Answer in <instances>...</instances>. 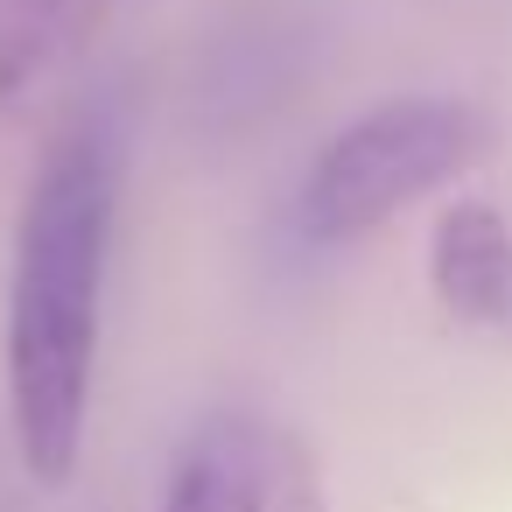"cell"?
Returning <instances> with one entry per match:
<instances>
[{
    "label": "cell",
    "instance_id": "1",
    "mask_svg": "<svg viewBox=\"0 0 512 512\" xmlns=\"http://www.w3.org/2000/svg\"><path fill=\"white\" fill-rule=\"evenodd\" d=\"M113 218H120V141L106 120H78L50 141L29 183L8 267V323H0L15 449L43 491H64L85 463Z\"/></svg>",
    "mask_w": 512,
    "mask_h": 512
},
{
    "label": "cell",
    "instance_id": "2",
    "mask_svg": "<svg viewBox=\"0 0 512 512\" xmlns=\"http://www.w3.org/2000/svg\"><path fill=\"white\" fill-rule=\"evenodd\" d=\"M491 155H498V120L477 99L456 92L379 99L372 113H358L316 148L295 190V232L309 246H351L386 218H400L407 204L477 176Z\"/></svg>",
    "mask_w": 512,
    "mask_h": 512
},
{
    "label": "cell",
    "instance_id": "3",
    "mask_svg": "<svg viewBox=\"0 0 512 512\" xmlns=\"http://www.w3.org/2000/svg\"><path fill=\"white\" fill-rule=\"evenodd\" d=\"M113 8L120 0H0V120L50 99L85 64Z\"/></svg>",
    "mask_w": 512,
    "mask_h": 512
},
{
    "label": "cell",
    "instance_id": "4",
    "mask_svg": "<svg viewBox=\"0 0 512 512\" xmlns=\"http://www.w3.org/2000/svg\"><path fill=\"white\" fill-rule=\"evenodd\" d=\"M428 288L449 323H505L512 316V225L491 197H456L428 239Z\"/></svg>",
    "mask_w": 512,
    "mask_h": 512
},
{
    "label": "cell",
    "instance_id": "5",
    "mask_svg": "<svg viewBox=\"0 0 512 512\" xmlns=\"http://www.w3.org/2000/svg\"><path fill=\"white\" fill-rule=\"evenodd\" d=\"M162 512H267V435L253 421H204L162 491Z\"/></svg>",
    "mask_w": 512,
    "mask_h": 512
},
{
    "label": "cell",
    "instance_id": "6",
    "mask_svg": "<svg viewBox=\"0 0 512 512\" xmlns=\"http://www.w3.org/2000/svg\"><path fill=\"white\" fill-rule=\"evenodd\" d=\"M267 512H330L323 477L295 442H267Z\"/></svg>",
    "mask_w": 512,
    "mask_h": 512
}]
</instances>
